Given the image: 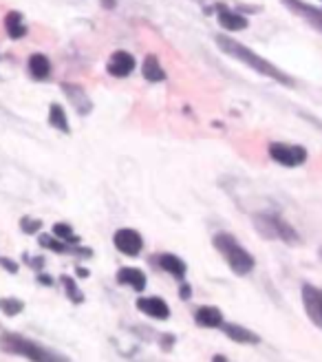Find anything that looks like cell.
Instances as JSON below:
<instances>
[{
	"mask_svg": "<svg viewBox=\"0 0 322 362\" xmlns=\"http://www.w3.org/2000/svg\"><path fill=\"white\" fill-rule=\"evenodd\" d=\"M214 40H216L218 49H221L223 54H227L230 58H234V60L243 62V64H245V67H250L252 71L261 73V75H265V77H272L274 82H278V84H282V86H289V88L293 86V80H291V77H289L285 71H280V69L276 67V64H272L269 60L261 58L259 54H256V51H252V49L245 47V45H241V42L234 40L232 36H216Z\"/></svg>",
	"mask_w": 322,
	"mask_h": 362,
	"instance_id": "6da1fadb",
	"label": "cell"
},
{
	"mask_svg": "<svg viewBox=\"0 0 322 362\" xmlns=\"http://www.w3.org/2000/svg\"><path fill=\"white\" fill-rule=\"evenodd\" d=\"M214 248L218 250V254L225 258V263L230 265V269L234 272V274L248 276L250 272L254 269V256L243 248V245L232 235H225V232L216 235L214 237Z\"/></svg>",
	"mask_w": 322,
	"mask_h": 362,
	"instance_id": "7a4b0ae2",
	"label": "cell"
},
{
	"mask_svg": "<svg viewBox=\"0 0 322 362\" xmlns=\"http://www.w3.org/2000/svg\"><path fill=\"white\" fill-rule=\"evenodd\" d=\"M0 347H3L7 354L24 356L31 362H69L67 356L54 352V349H47L42 345L31 343L27 338H20V336H11V333L0 338Z\"/></svg>",
	"mask_w": 322,
	"mask_h": 362,
	"instance_id": "3957f363",
	"label": "cell"
},
{
	"mask_svg": "<svg viewBox=\"0 0 322 362\" xmlns=\"http://www.w3.org/2000/svg\"><path fill=\"white\" fill-rule=\"evenodd\" d=\"M254 226L259 230V235L265 239H278L289 245L300 243L298 232H296L287 221H282L278 214H254Z\"/></svg>",
	"mask_w": 322,
	"mask_h": 362,
	"instance_id": "277c9868",
	"label": "cell"
},
{
	"mask_svg": "<svg viewBox=\"0 0 322 362\" xmlns=\"http://www.w3.org/2000/svg\"><path fill=\"white\" fill-rule=\"evenodd\" d=\"M269 155H272V159L276 164L287 166V168L303 166L307 162V150L303 146L282 144V141H274V144H269Z\"/></svg>",
	"mask_w": 322,
	"mask_h": 362,
	"instance_id": "5b68a950",
	"label": "cell"
},
{
	"mask_svg": "<svg viewBox=\"0 0 322 362\" xmlns=\"http://www.w3.org/2000/svg\"><path fill=\"white\" fill-rule=\"evenodd\" d=\"M113 243H115V248L126 256H137L141 252V248H144V239H141V235L133 228H122L115 232Z\"/></svg>",
	"mask_w": 322,
	"mask_h": 362,
	"instance_id": "8992f818",
	"label": "cell"
},
{
	"mask_svg": "<svg viewBox=\"0 0 322 362\" xmlns=\"http://www.w3.org/2000/svg\"><path fill=\"white\" fill-rule=\"evenodd\" d=\"M303 303H305V309H307L309 318H312V322L322 329V292L314 285H309V283H305L303 285Z\"/></svg>",
	"mask_w": 322,
	"mask_h": 362,
	"instance_id": "52a82bcc",
	"label": "cell"
},
{
	"mask_svg": "<svg viewBox=\"0 0 322 362\" xmlns=\"http://www.w3.org/2000/svg\"><path fill=\"white\" fill-rule=\"evenodd\" d=\"M282 5H287L293 14H298L305 22L312 24L314 29L322 31V11L314 5H307L303 0H282Z\"/></svg>",
	"mask_w": 322,
	"mask_h": 362,
	"instance_id": "ba28073f",
	"label": "cell"
},
{
	"mask_svg": "<svg viewBox=\"0 0 322 362\" xmlns=\"http://www.w3.org/2000/svg\"><path fill=\"white\" fill-rule=\"evenodd\" d=\"M106 71L113 77H128L135 71L133 54H128V51H115V54L111 56V60H108V64H106Z\"/></svg>",
	"mask_w": 322,
	"mask_h": 362,
	"instance_id": "9c48e42d",
	"label": "cell"
},
{
	"mask_svg": "<svg viewBox=\"0 0 322 362\" xmlns=\"http://www.w3.org/2000/svg\"><path fill=\"white\" fill-rule=\"evenodd\" d=\"M137 309L144 312L150 318L157 320H168L170 318V307L163 299H157V296H146V299H137Z\"/></svg>",
	"mask_w": 322,
	"mask_h": 362,
	"instance_id": "30bf717a",
	"label": "cell"
},
{
	"mask_svg": "<svg viewBox=\"0 0 322 362\" xmlns=\"http://www.w3.org/2000/svg\"><path fill=\"white\" fill-rule=\"evenodd\" d=\"M216 11H218V24L225 29V31H243V29H248V24L250 20L239 14V11H232L230 7H223V5H216Z\"/></svg>",
	"mask_w": 322,
	"mask_h": 362,
	"instance_id": "8fae6325",
	"label": "cell"
},
{
	"mask_svg": "<svg viewBox=\"0 0 322 362\" xmlns=\"http://www.w3.org/2000/svg\"><path fill=\"white\" fill-rule=\"evenodd\" d=\"M62 90H64V95L71 100V104L75 107V111L80 113V115H88V113L93 111V102H91V97L86 95V90L82 86H77V84H62Z\"/></svg>",
	"mask_w": 322,
	"mask_h": 362,
	"instance_id": "7c38bea8",
	"label": "cell"
},
{
	"mask_svg": "<svg viewBox=\"0 0 322 362\" xmlns=\"http://www.w3.org/2000/svg\"><path fill=\"white\" fill-rule=\"evenodd\" d=\"M118 283L120 285H131L135 292H144L146 288V274L137 267H122L118 272Z\"/></svg>",
	"mask_w": 322,
	"mask_h": 362,
	"instance_id": "4fadbf2b",
	"label": "cell"
},
{
	"mask_svg": "<svg viewBox=\"0 0 322 362\" xmlns=\"http://www.w3.org/2000/svg\"><path fill=\"white\" fill-rule=\"evenodd\" d=\"M195 320L199 322L201 327H208V329H214V327H221L223 325V314L218 307H210V305H203L195 312Z\"/></svg>",
	"mask_w": 322,
	"mask_h": 362,
	"instance_id": "5bb4252c",
	"label": "cell"
},
{
	"mask_svg": "<svg viewBox=\"0 0 322 362\" xmlns=\"http://www.w3.org/2000/svg\"><path fill=\"white\" fill-rule=\"evenodd\" d=\"M154 263H157L163 272H168V274L177 276V278H184L186 276V263H184V258H179L175 254H159V256H154Z\"/></svg>",
	"mask_w": 322,
	"mask_h": 362,
	"instance_id": "9a60e30c",
	"label": "cell"
},
{
	"mask_svg": "<svg viewBox=\"0 0 322 362\" xmlns=\"http://www.w3.org/2000/svg\"><path fill=\"white\" fill-rule=\"evenodd\" d=\"M223 331L227 338H232L234 343H241V345H256L261 338L256 336L254 331L245 329V327H241V325H221Z\"/></svg>",
	"mask_w": 322,
	"mask_h": 362,
	"instance_id": "2e32d148",
	"label": "cell"
},
{
	"mask_svg": "<svg viewBox=\"0 0 322 362\" xmlns=\"http://www.w3.org/2000/svg\"><path fill=\"white\" fill-rule=\"evenodd\" d=\"M5 29H7L11 40H20V38L27 36V27H24L20 11H9V14L5 16Z\"/></svg>",
	"mask_w": 322,
	"mask_h": 362,
	"instance_id": "e0dca14e",
	"label": "cell"
},
{
	"mask_svg": "<svg viewBox=\"0 0 322 362\" xmlns=\"http://www.w3.org/2000/svg\"><path fill=\"white\" fill-rule=\"evenodd\" d=\"M29 73L35 80H47L51 75V62L45 54H33L29 58Z\"/></svg>",
	"mask_w": 322,
	"mask_h": 362,
	"instance_id": "ac0fdd59",
	"label": "cell"
},
{
	"mask_svg": "<svg viewBox=\"0 0 322 362\" xmlns=\"http://www.w3.org/2000/svg\"><path fill=\"white\" fill-rule=\"evenodd\" d=\"M141 73H144V77L148 82H161L166 80V71L161 69V64L157 60V56H146L144 64H141Z\"/></svg>",
	"mask_w": 322,
	"mask_h": 362,
	"instance_id": "d6986e66",
	"label": "cell"
},
{
	"mask_svg": "<svg viewBox=\"0 0 322 362\" xmlns=\"http://www.w3.org/2000/svg\"><path fill=\"white\" fill-rule=\"evenodd\" d=\"M40 243L45 245V248H49V250H54V252H60V254H64V252H75V254H82V256H91L93 252L91 250H77V248H69L67 245V241H58V237L54 239V237H49V235H42L40 237Z\"/></svg>",
	"mask_w": 322,
	"mask_h": 362,
	"instance_id": "ffe728a7",
	"label": "cell"
},
{
	"mask_svg": "<svg viewBox=\"0 0 322 362\" xmlns=\"http://www.w3.org/2000/svg\"><path fill=\"white\" fill-rule=\"evenodd\" d=\"M49 124L58 128L62 133H71V126H69V120H67V113L60 104H51L49 107Z\"/></svg>",
	"mask_w": 322,
	"mask_h": 362,
	"instance_id": "44dd1931",
	"label": "cell"
},
{
	"mask_svg": "<svg viewBox=\"0 0 322 362\" xmlns=\"http://www.w3.org/2000/svg\"><path fill=\"white\" fill-rule=\"evenodd\" d=\"M0 307H3V312L7 314V316H16V314H20L22 312V301H18V299H3L0 301Z\"/></svg>",
	"mask_w": 322,
	"mask_h": 362,
	"instance_id": "7402d4cb",
	"label": "cell"
},
{
	"mask_svg": "<svg viewBox=\"0 0 322 362\" xmlns=\"http://www.w3.org/2000/svg\"><path fill=\"white\" fill-rule=\"evenodd\" d=\"M54 237H58V239H62V241H67V243L77 241V237L73 235V228L67 226V223H56V226H54Z\"/></svg>",
	"mask_w": 322,
	"mask_h": 362,
	"instance_id": "603a6c76",
	"label": "cell"
},
{
	"mask_svg": "<svg viewBox=\"0 0 322 362\" xmlns=\"http://www.w3.org/2000/svg\"><path fill=\"white\" fill-rule=\"evenodd\" d=\"M62 283H64V288H67V294H69L71 301H75V303H82L84 301V294L77 290V285L71 281V276H62Z\"/></svg>",
	"mask_w": 322,
	"mask_h": 362,
	"instance_id": "cb8c5ba5",
	"label": "cell"
},
{
	"mask_svg": "<svg viewBox=\"0 0 322 362\" xmlns=\"http://www.w3.org/2000/svg\"><path fill=\"white\" fill-rule=\"evenodd\" d=\"M40 221L38 219H22V230L27 232V235H33L35 230H40Z\"/></svg>",
	"mask_w": 322,
	"mask_h": 362,
	"instance_id": "d4e9b609",
	"label": "cell"
},
{
	"mask_svg": "<svg viewBox=\"0 0 322 362\" xmlns=\"http://www.w3.org/2000/svg\"><path fill=\"white\" fill-rule=\"evenodd\" d=\"M115 5H118V3H115V0H102V7H108V9H113Z\"/></svg>",
	"mask_w": 322,
	"mask_h": 362,
	"instance_id": "484cf974",
	"label": "cell"
},
{
	"mask_svg": "<svg viewBox=\"0 0 322 362\" xmlns=\"http://www.w3.org/2000/svg\"><path fill=\"white\" fill-rule=\"evenodd\" d=\"M184 299H190V288H184Z\"/></svg>",
	"mask_w": 322,
	"mask_h": 362,
	"instance_id": "4316f807",
	"label": "cell"
}]
</instances>
